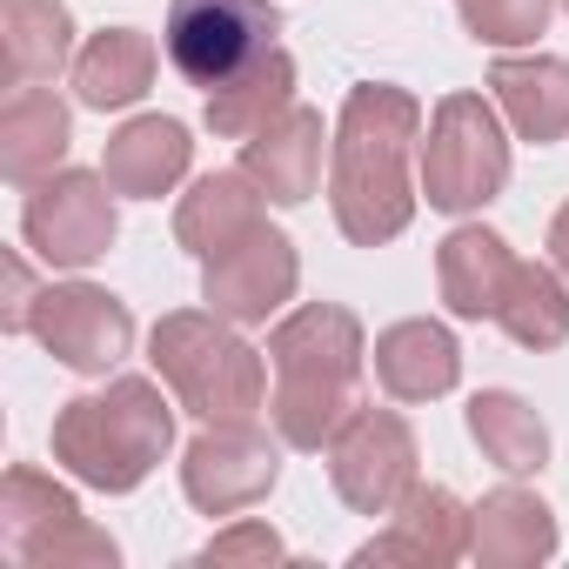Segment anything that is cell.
Listing matches in <instances>:
<instances>
[{"mask_svg":"<svg viewBox=\"0 0 569 569\" xmlns=\"http://www.w3.org/2000/svg\"><path fill=\"white\" fill-rule=\"evenodd\" d=\"M188 168H194V141L174 114H134L101 148V174L121 201H161L188 181Z\"/></svg>","mask_w":569,"mask_h":569,"instance_id":"14","label":"cell"},{"mask_svg":"<svg viewBox=\"0 0 569 569\" xmlns=\"http://www.w3.org/2000/svg\"><path fill=\"white\" fill-rule=\"evenodd\" d=\"M0 274H8V302H0V329H8V336H28V322H34V274H28V261L21 254H8V268H0Z\"/></svg>","mask_w":569,"mask_h":569,"instance_id":"30","label":"cell"},{"mask_svg":"<svg viewBox=\"0 0 569 569\" xmlns=\"http://www.w3.org/2000/svg\"><path fill=\"white\" fill-rule=\"evenodd\" d=\"M476 542V502H462L449 482H416L402 496V509L389 516L382 536H369L349 562L369 569V562H416V569H449L462 562Z\"/></svg>","mask_w":569,"mask_h":569,"instance_id":"12","label":"cell"},{"mask_svg":"<svg viewBox=\"0 0 569 569\" xmlns=\"http://www.w3.org/2000/svg\"><path fill=\"white\" fill-rule=\"evenodd\" d=\"M489 101L502 108L516 141L556 148L569 134V61L562 54H496Z\"/></svg>","mask_w":569,"mask_h":569,"instance_id":"16","label":"cell"},{"mask_svg":"<svg viewBox=\"0 0 569 569\" xmlns=\"http://www.w3.org/2000/svg\"><path fill=\"white\" fill-rule=\"evenodd\" d=\"M496 329H502L516 349H529V356L562 349V342H569V274H562L556 261H522V254H516L509 289H502V302H496Z\"/></svg>","mask_w":569,"mask_h":569,"instance_id":"24","label":"cell"},{"mask_svg":"<svg viewBox=\"0 0 569 569\" xmlns=\"http://www.w3.org/2000/svg\"><path fill=\"white\" fill-rule=\"evenodd\" d=\"M422 101L396 81L349 88L336 114V154H329V208L336 228L356 248H382L416 221V154H422Z\"/></svg>","mask_w":569,"mask_h":569,"instance_id":"1","label":"cell"},{"mask_svg":"<svg viewBox=\"0 0 569 569\" xmlns=\"http://www.w3.org/2000/svg\"><path fill=\"white\" fill-rule=\"evenodd\" d=\"M296 289H302V254H296L289 234L268 228V221L201 261V302L214 316H228L234 329H254V322L281 316L296 302Z\"/></svg>","mask_w":569,"mask_h":569,"instance_id":"11","label":"cell"},{"mask_svg":"<svg viewBox=\"0 0 569 569\" xmlns=\"http://www.w3.org/2000/svg\"><path fill=\"white\" fill-rule=\"evenodd\" d=\"M509 268H516V248L482 228V221H462L442 234L436 248V281H442V302L456 322H496V302L509 289Z\"/></svg>","mask_w":569,"mask_h":569,"instance_id":"18","label":"cell"},{"mask_svg":"<svg viewBox=\"0 0 569 569\" xmlns=\"http://www.w3.org/2000/svg\"><path fill=\"white\" fill-rule=\"evenodd\" d=\"M462 14V34L496 48V54H516V48H536L549 34V14L556 0H456Z\"/></svg>","mask_w":569,"mask_h":569,"instance_id":"27","label":"cell"},{"mask_svg":"<svg viewBox=\"0 0 569 569\" xmlns=\"http://www.w3.org/2000/svg\"><path fill=\"white\" fill-rule=\"evenodd\" d=\"M28 336L74 376H108L134 356V316L114 289H101V281H48V289L34 296V322Z\"/></svg>","mask_w":569,"mask_h":569,"instance_id":"9","label":"cell"},{"mask_svg":"<svg viewBox=\"0 0 569 569\" xmlns=\"http://www.w3.org/2000/svg\"><path fill=\"white\" fill-rule=\"evenodd\" d=\"M281 34V8L274 0H168V28H161V54L168 68L214 94L221 81H234L241 68H254Z\"/></svg>","mask_w":569,"mask_h":569,"instance_id":"6","label":"cell"},{"mask_svg":"<svg viewBox=\"0 0 569 569\" xmlns=\"http://www.w3.org/2000/svg\"><path fill=\"white\" fill-rule=\"evenodd\" d=\"M469 442L502 476H542L549 469V422L516 389H476L469 396Z\"/></svg>","mask_w":569,"mask_h":569,"instance_id":"25","label":"cell"},{"mask_svg":"<svg viewBox=\"0 0 569 569\" xmlns=\"http://www.w3.org/2000/svg\"><path fill=\"white\" fill-rule=\"evenodd\" d=\"M281 449L289 442L261 422H201V436L181 449V496L201 516H241L281 482Z\"/></svg>","mask_w":569,"mask_h":569,"instance_id":"10","label":"cell"},{"mask_svg":"<svg viewBox=\"0 0 569 569\" xmlns=\"http://www.w3.org/2000/svg\"><path fill=\"white\" fill-rule=\"evenodd\" d=\"M68 141L74 114L54 88H14V101L0 108V174L14 188H34L54 168H68Z\"/></svg>","mask_w":569,"mask_h":569,"instance_id":"19","label":"cell"},{"mask_svg":"<svg viewBox=\"0 0 569 569\" xmlns=\"http://www.w3.org/2000/svg\"><path fill=\"white\" fill-rule=\"evenodd\" d=\"M322 456H329L336 496H342L356 516H396L402 496L422 482V476H416V462H422L416 429H409L396 409H376V402H362V409L336 429V442H329Z\"/></svg>","mask_w":569,"mask_h":569,"instance_id":"8","label":"cell"},{"mask_svg":"<svg viewBox=\"0 0 569 569\" xmlns=\"http://www.w3.org/2000/svg\"><path fill=\"white\" fill-rule=\"evenodd\" d=\"M114 201H121V194L108 188V174L54 168V174L34 181L28 201H21V241H28L48 268L81 274V268H94V261L114 248V234H121Z\"/></svg>","mask_w":569,"mask_h":569,"instance_id":"7","label":"cell"},{"mask_svg":"<svg viewBox=\"0 0 569 569\" xmlns=\"http://www.w3.org/2000/svg\"><path fill=\"white\" fill-rule=\"evenodd\" d=\"M261 188L241 174V168H221V174H201L188 194H181V208H174V241L194 254V261H208V254H221L228 241H241L248 228H261Z\"/></svg>","mask_w":569,"mask_h":569,"instance_id":"23","label":"cell"},{"mask_svg":"<svg viewBox=\"0 0 569 569\" xmlns=\"http://www.w3.org/2000/svg\"><path fill=\"white\" fill-rule=\"evenodd\" d=\"M336 154V128L316 114V108H289L268 134H254V141H241V174L274 201V208H302L316 188H322V161Z\"/></svg>","mask_w":569,"mask_h":569,"instance_id":"13","label":"cell"},{"mask_svg":"<svg viewBox=\"0 0 569 569\" xmlns=\"http://www.w3.org/2000/svg\"><path fill=\"white\" fill-rule=\"evenodd\" d=\"M68 516H81V502H74L68 482L41 476V469H28V462H14L8 476H0V542H8V556H21L41 529H54V522H68Z\"/></svg>","mask_w":569,"mask_h":569,"instance_id":"26","label":"cell"},{"mask_svg":"<svg viewBox=\"0 0 569 569\" xmlns=\"http://www.w3.org/2000/svg\"><path fill=\"white\" fill-rule=\"evenodd\" d=\"M154 68H161V54H154V41L141 28H101L74 54V101L94 108V114L134 108L154 88Z\"/></svg>","mask_w":569,"mask_h":569,"instance_id":"21","label":"cell"},{"mask_svg":"<svg viewBox=\"0 0 569 569\" xmlns=\"http://www.w3.org/2000/svg\"><path fill=\"white\" fill-rule=\"evenodd\" d=\"M556 542H562L556 509L536 489L502 482V489H489L476 502V542H469V556L482 569H536V562L556 556Z\"/></svg>","mask_w":569,"mask_h":569,"instance_id":"17","label":"cell"},{"mask_svg":"<svg viewBox=\"0 0 569 569\" xmlns=\"http://www.w3.org/2000/svg\"><path fill=\"white\" fill-rule=\"evenodd\" d=\"M268 422L289 449H329L336 429L362 409V369H369V336L362 316L342 302H302L268 329Z\"/></svg>","mask_w":569,"mask_h":569,"instance_id":"2","label":"cell"},{"mask_svg":"<svg viewBox=\"0 0 569 569\" xmlns=\"http://www.w3.org/2000/svg\"><path fill=\"white\" fill-rule=\"evenodd\" d=\"M376 362V382L389 402H436L462 382V342L449 336V322L436 316H409V322H389L369 349Z\"/></svg>","mask_w":569,"mask_h":569,"instance_id":"15","label":"cell"},{"mask_svg":"<svg viewBox=\"0 0 569 569\" xmlns=\"http://www.w3.org/2000/svg\"><path fill=\"white\" fill-rule=\"evenodd\" d=\"M416 181H422V201L436 214H482L509 188L502 108L482 101V94H442L429 108V128H422Z\"/></svg>","mask_w":569,"mask_h":569,"instance_id":"5","label":"cell"},{"mask_svg":"<svg viewBox=\"0 0 569 569\" xmlns=\"http://www.w3.org/2000/svg\"><path fill=\"white\" fill-rule=\"evenodd\" d=\"M562 8H569V0H562Z\"/></svg>","mask_w":569,"mask_h":569,"instance_id":"32","label":"cell"},{"mask_svg":"<svg viewBox=\"0 0 569 569\" xmlns=\"http://www.w3.org/2000/svg\"><path fill=\"white\" fill-rule=\"evenodd\" d=\"M0 54L14 88H41L74 68V14L68 0H0Z\"/></svg>","mask_w":569,"mask_h":569,"instance_id":"22","label":"cell"},{"mask_svg":"<svg viewBox=\"0 0 569 569\" xmlns=\"http://www.w3.org/2000/svg\"><path fill=\"white\" fill-rule=\"evenodd\" d=\"M289 108H296V54L289 48H268L254 68H241L234 81H221L208 94L201 121H208L214 141H254V134H268Z\"/></svg>","mask_w":569,"mask_h":569,"instance_id":"20","label":"cell"},{"mask_svg":"<svg viewBox=\"0 0 569 569\" xmlns=\"http://www.w3.org/2000/svg\"><path fill=\"white\" fill-rule=\"evenodd\" d=\"M28 569H114L121 562V542L108 529H94L88 516H68L54 529H41L28 549H21Z\"/></svg>","mask_w":569,"mask_h":569,"instance_id":"28","label":"cell"},{"mask_svg":"<svg viewBox=\"0 0 569 569\" xmlns=\"http://www.w3.org/2000/svg\"><path fill=\"white\" fill-rule=\"evenodd\" d=\"M549 261L569 274V201L556 208V221H549Z\"/></svg>","mask_w":569,"mask_h":569,"instance_id":"31","label":"cell"},{"mask_svg":"<svg viewBox=\"0 0 569 569\" xmlns=\"http://www.w3.org/2000/svg\"><path fill=\"white\" fill-rule=\"evenodd\" d=\"M174 409L181 402H168L148 376H114L94 396H68L48 429L54 462L101 496H134L174 449Z\"/></svg>","mask_w":569,"mask_h":569,"instance_id":"3","label":"cell"},{"mask_svg":"<svg viewBox=\"0 0 569 569\" xmlns=\"http://www.w3.org/2000/svg\"><path fill=\"white\" fill-rule=\"evenodd\" d=\"M281 556H289V542H281L261 516H234L228 529H214L208 542H201V556L194 562H208V569H241V562H281Z\"/></svg>","mask_w":569,"mask_h":569,"instance_id":"29","label":"cell"},{"mask_svg":"<svg viewBox=\"0 0 569 569\" xmlns=\"http://www.w3.org/2000/svg\"><path fill=\"white\" fill-rule=\"evenodd\" d=\"M148 362L194 422H254L268 409V362L214 309H174L148 336Z\"/></svg>","mask_w":569,"mask_h":569,"instance_id":"4","label":"cell"}]
</instances>
